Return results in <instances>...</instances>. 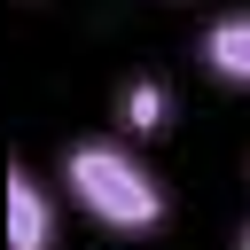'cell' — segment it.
<instances>
[{
	"label": "cell",
	"mask_w": 250,
	"mask_h": 250,
	"mask_svg": "<svg viewBox=\"0 0 250 250\" xmlns=\"http://www.w3.org/2000/svg\"><path fill=\"white\" fill-rule=\"evenodd\" d=\"M195 70L227 94H250V8H219L195 31Z\"/></svg>",
	"instance_id": "3"
},
{
	"label": "cell",
	"mask_w": 250,
	"mask_h": 250,
	"mask_svg": "<svg viewBox=\"0 0 250 250\" xmlns=\"http://www.w3.org/2000/svg\"><path fill=\"white\" fill-rule=\"evenodd\" d=\"M55 188H62V203L78 219H94L102 234H125V242H141V234H156L172 219V188L156 180V164L125 133H78V141H62Z\"/></svg>",
	"instance_id": "1"
},
{
	"label": "cell",
	"mask_w": 250,
	"mask_h": 250,
	"mask_svg": "<svg viewBox=\"0 0 250 250\" xmlns=\"http://www.w3.org/2000/svg\"><path fill=\"white\" fill-rule=\"evenodd\" d=\"M234 250H250V219H242V234H234Z\"/></svg>",
	"instance_id": "5"
},
{
	"label": "cell",
	"mask_w": 250,
	"mask_h": 250,
	"mask_svg": "<svg viewBox=\"0 0 250 250\" xmlns=\"http://www.w3.org/2000/svg\"><path fill=\"white\" fill-rule=\"evenodd\" d=\"M8 250H62V188H47L39 164L8 180Z\"/></svg>",
	"instance_id": "2"
},
{
	"label": "cell",
	"mask_w": 250,
	"mask_h": 250,
	"mask_svg": "<svg viewBox=\"0 0 250 250\" xmlns=\"http://www.w3.org/2000/svg\"><path fill=\"white\" fill-rule=\"evenodd\" d=\"M164 125H172V78L133 70V78L117 86V133H125V141H156Z\"/></svg>",
	"instance_id": "4"
}]
</instances>
